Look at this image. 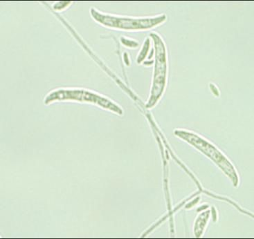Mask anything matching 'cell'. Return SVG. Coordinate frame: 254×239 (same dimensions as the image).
I'll return each instance as SVG.
<instances>
[{"mask_svg":"<svg viewBox=\"0 0 254 239\" xmlns=\"http://www.w3.org/2000/svg\"><path fill=\"white\" fill-rule=\"evenodd\" d=\"M175 134L177 137L195 146L196 149L213 160L225 172L226 175L230 178L234 186H238L239 178L236 169L234 168L232 163L228 160L227 157L216 146L211 144L209 141L201 138L200 136L186 130H175Z\"/></svg>","mask_w":254,"mask_h":239,"instance_id":"obj_1","label":"cell"},{"mask_svg":"<svg viewBox=\"0 0 254 239\" xmlns=\"http://www.w3.org/2000/svg\"><path fill=\"white\" fill-rule=\"evenodd\" d=\"M92 15L96 21L106 27L122 30L136 31L145 30L157 27L166 20L165 15H159L156 17L148 18H129L112 16L108 14L99 13L96 10H92Z\"/></svg>","mask_w":254,"mask_h":239,"instance_id":"obj_2","label":"cell"},{"mask_svg":"<svg viewBox=\"0 0 254 239\" xmlns=\"http://www.w3.org/2000/svg\"><path fill=\"white\" fill-rule=\"evenodd\" d=\"M151 36L155 40L156 59L151 96L147 104V108L152 107L158 102L165 90L167 79V55L165 45L162 38L157 34H152Z\"/></svg>","mask_w":254,"mask_h":239,"instance_id":"obj_3","label":"cell"},{"mask_svg":"<svg viewBox=\"0 0 254 239\" xmlns=\"http://www.w3.org/2000/svg\"><path fill=\"white\" fill-rule=\"evenodd\" d=\"M64 99H72V100H83L84 102H88L98 104L100 106L109 109L114 112L122 115V109L115 102L108 100L105 97L101 96L97 94L90 92L80 90H59L50 94L47 97L45 102H52L55 100H64Z\"/></svg>","mask_w":254,"mask_h":239,"instance_id":"obj_4","label":"cell"},{"mask_svg":"<svg viewBox=\"0 0 254 239\" xmlns=\"http://www.w3.org/2000/svg\"><path fill=\"white\" fill-rule=\"evenodd\" d=\"M209 211L201 213L196 220L195 224V235L196 237H199L202 235L205 226H206L208 218H209Z\"/></svg>","mask_w":254,"mask_h":239,"instance_id":"obj_5","label":"cell"}]
</instances>
